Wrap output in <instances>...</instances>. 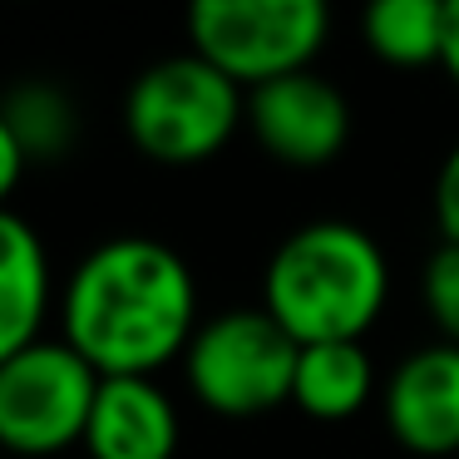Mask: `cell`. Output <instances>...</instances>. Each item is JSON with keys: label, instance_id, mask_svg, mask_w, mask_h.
<instances>
[{"label": "cell", "instance_id": "1", "mask_svg": "<svg viewBox=\"0 0 459 459\" xmlns=\"http://www.w3.org/2000/svg\"><path fill=\"white\" fill-rule=\"evenodd\" d=\"M60 341L104 380L149 376L188 356L198 336V277L159 238L119 232L90 247L60 287Z\"/></svg>", "mask_w": 459, "mask_h": 459}, {"label": "cell", "instance_id": "2", "mask_svg": "<svg viewBox=\"0 0 459 459\" xmlns=\"http://www.w3.org/2000/svg\"><path fill=\"white\" fill-rule=\"evenodd\" d=\"M390 301V257L360 222L316 218L291 228L262 267V307L301 341H366Z\"/></svg>", "mask_w": 459, "mask_h": 459}, {"label": "cell", "instance_id": "3", "mask_svg": "<svg viewBox=\"0 0 459 459\" xmlns=\"http://www.w3.org/2000/svg\"><path fill=\"white\" fill-rule=\"evenodd\" d=\"M129 143L159 169H198L247 129V90L203 55H169L139 70L124 94Z\"/></svg>", "mask_w": 459, "mask_h": 459}, {"label": "cell", "instance_id": "4", "mask_svg": "<svg viewBox=\"0 0 459 459\" xmlns=\"http://www.w3.org/2000/svg\"><path fill=\"white\" fill-rule=\"evenodd\" d=\"M301 341L267 307H228L203 316L188 356L178 360L193 400L222 420H257L291 405Z\"/></svg>", "mask_w": 459, "mask_h": 459}, {"label": "cell", "instance_id": "5", "mask_svg": "<svg viewBox=\"0 0 459 459\" xmlns=\"http://www.w3.org/2000/svg\"><path fill=\"white\" fill-rule=\"evenodd\" d=\"M331 35L321 0H198L188 11V50L242 90H262L316 65Z\"/></svg>", "mask_w": 459, "mask_h": 459}, {"label": "cell", "instance_id": "6", "mask_svg": "<svg viewBox=\"0 0 459 459\" xmlns=\"http://www.w3.org/2000/svg\"><path fill=\"white\" fill-rule=\"evenodd\" d=\"M104 376L60 336L0 356V445L21 459H50L84 445Z\"/></svg>", "mask_w": 459, "mask_h": 459}, {"label": "cell", "instance_id": "7", "mask_svg": "<svg viewBox=\"0 0 459 459\" xmlns=\"http://www.w3.org/2000/svg\"><path fill=\"white\" fill-rule=\"evenodd\" d=\"M356 114L351 100L316 70L272 80L247 94V134L281 169H326L346 153Z\"/></svg>", "mask_w": 459, "mask_h": 459}, {"label": "cell", "instance_id": "8", "mask_svg": "<svg viewBox=\"0 0 459 459\" xmlns=\"http://www.w3.org/2000/svg\"><path fill=\"white\" fill-rule=\"evenodd\" d=\"M380 420L420 459L459 455V346L425 341L405 351L380 385Z\"/></svg>", "mask_w": 459, "mask_h": 459}, {"label": "cell", "instance_id": "9", "mask_svg": "<svg viewBox=\"0 0 459 459\" xmlns=\"http://www.w3.org/2000/svg\"><path fill=\"white\" fill-rule=\"evenodd\" d=\"M178 405L149 376H114L100 385L84 435L90 459H173L178 455Z\"/></svg>", "mask_w": 459, "mask_h": 459}, {"label": "cell", "instance_id": "10", "mask_svg": "<svg viewBox=\"0 0 459 459\" xmlns=\"http://www.w3.org/2000/svg\"><path fill=\"white\" fill-rule=\"evenodd\" d=\"M50 307H60L50 252L21 212H5L0 218V356H15V351L45 341Z\"/></svg>", "mask_w": 459, "mask_h": 459}, {"label": "cell", "instance_id": "11", "mask_svg": "<svg viewBox=\"0 0 459 459\" xmlns=\"http://www.w3.org/2000/svg\"><path fill=\"white\" fill-rule=\"evenodd\" d=\"M385 380L376 376L366 341H331V346H301L297 360V385H291V405L307 420L321 425H341V420L360 415L370 400H380Z\"/></svg>", "mask_w": 459, "mask_h": 459}, {"label": "cell", "instance_id": "12", "mask_svg": "<svg viewBox=\"0 0 459 459\" xmlns=\"http://www.w3.org/2000/svg\"><path fill=\"white\" fill-rule=\"evenodd\" d=\"M366 50L390 70H425L445 60L449 0H376L360 15Z\"/></svg>", "mask_w": 459, "mask_h": 459}, {"label": "cell", "instance_id": "13", "mask_svg": "<svg viewBox=\"0 0 459 459\" xmlns=\"http://www.w3.org/2000/svg\"><path fill=\"white\" fill-rule=\"evenodd\" d=\"M0 129L15 134V143L25 149L30 163H55L70 153L74 134H80V114L65 100V90L45 80H25L0 104Z\"/></svg>", "mask_w": 459, "mask_h": 459}, {"label": "cell", "instance_id": "14", "mask_svg": "<svg viewBox=\"0 0 459 459\" xmlns=\"http://www.w3.org/2000/svg\"><path fill=\"white\" fill-rule=\"evenodd\" d=\"M420 307H425L435 341L459 346V247L435 242V252L420 267Z\"/></svg>", "mask_w": 459, "mask_h": 459}, {"label": "cell", "instance_id": "15", "mask_svg": "<svg viewBox=\"0 0 459 459\" xmlns=\"http://www.w3.org/2000/svg\"><path fill=\"white\" fill-rule=\"evenodd\" d=\"M429 212H435L439 242H455V247H459V143L445 153V159H439V169H435Z\"/></svg>", "mask_w": 459, "mask_h": 459}, {"label": "cell", "instance_id": "16", "mask_svg": "<svg viewBox=\"0 0 459 459\" xmlns=\"http://www.w3.org/2000/svg\"><path fill=\"white\" fill-rule=\"evenodd\" d=\"M25 149L15 143V134H5L0 129V193H15L21 188V178H25Z\"/></svg>", "mask_w": 459, "mask_h": 459}, {"label": "cell", "instance_id": "17", "mask_svg": "<svg viewBox=\"0 0 459 459\" xmlns=\"http://www.w3.org/2000/svg\"><path fill=\"white\" fill-rule=\"evenodd\" d=\"M439 70L459 90V0H449V35H445V60H439Z\"/></svg>", "mask_w": 459, "mask_h": 459}]
</instances>
